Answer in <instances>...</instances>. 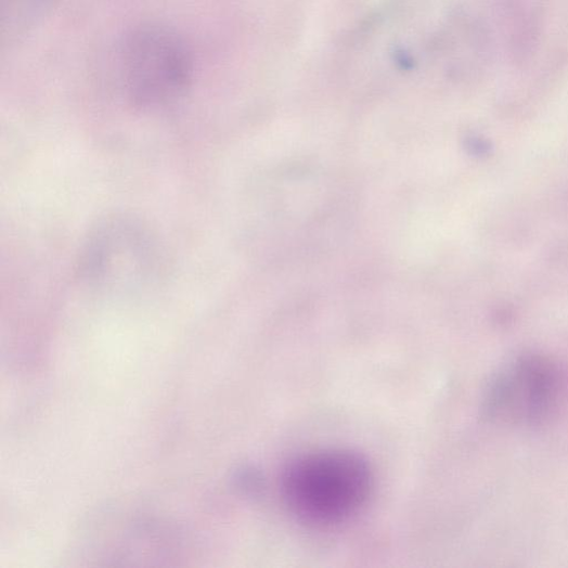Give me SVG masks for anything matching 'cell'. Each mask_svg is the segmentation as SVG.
<instances>
[{
    "instance_id": "277c9868",
    "label": "cell",
    "mask_w": 568,
    "mask_h": 568,
    "mask_svg": "<svg viewBox=\"0 0 568 568\" xmlns=\"http://www.w3.org/2000/svg\"><path fill=\"white\" fill-rule=\"evenodd\" d=\"M53 4V0H9V7L4 11H9L10 26L20 18L23 20V25L26 27L34 20L43 15V12L49 10ZM18 27V26H17Z\"/></svg>"
},
{
    "instance_id": "6da1fadb",
    "label": "cell",
    "mask_w": 568,
    "mask_h": 568,
    "mask_svg": "<svg viewBox=\"0 0 568 568\" xmlns=\"http://www.w3.org/2000/svg\"><path fill=\"white\" fill-rule=\"evenodd\" d=\"M281 488L284 501L304 522L331 527L346 522L366 504L373 473L357 452L319 450L292 461L283 472Z\"/></svg>"
},
{
    "instance_id": "7a4b0ae2",
    "label": "cell",
    "mask_w": 568,
    "mask_h": 568,
    "mask_svg": "<svg viewBox=\"0 0 568 568\" xmlns=\"http://www.w3.org/2000/svg\"><path fill=\"white\" fill-rule=\"evenodd\" d=\"M122 80L132 104L158 107L178 99L193 76V61L183 41L164 27H142L127 39Z\"/></svg>"
},
{
    "instance_id": "3957f363",
    "label": "cell",
    "mask_w": 568,
    "mask_h": 568,
    "mask_svg": "<svg viewBox=\"0 0 568 568\" xmlns=\"http://www.w3.org/2000/svg\"><path fill=\"white\" fill-rule=\"evenodd\" d=\"M567 390L563 369L542 356L512 360L495 375L486 397L488 415L504 424L532 426L553 416Z\"/></svg>"
}]
</instances>
